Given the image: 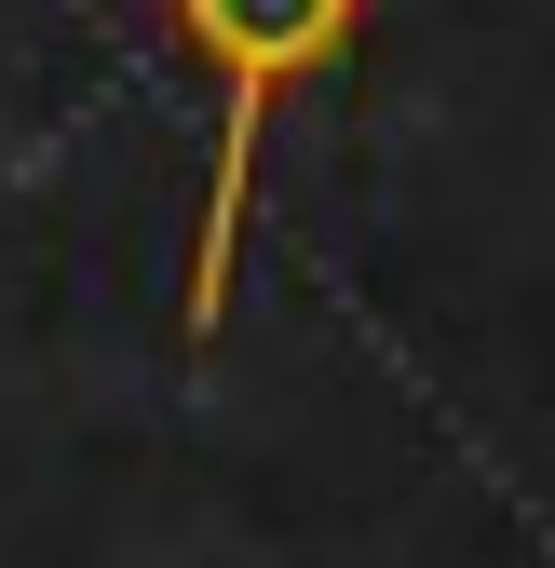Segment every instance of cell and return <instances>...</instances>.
I'll list each match as a JSON object with an SVG mask.
<instances>
[{"label": "cell", "instance_id": "6da1fadb", "mask_svg": "<svg viewBox=\"0 0 555 568\" xmlns=\"http://www.w3.org/2000/svg\"><path fill=\"white\" fill-rule=\"evenodd\" d=\"M380 0H163V41L218 82V163H203V231H190V284H176V338L218 352L231 325V271H244V203H258V135L299 82H325L366 41Z\"/></svg>", "mask_w": 555, "mask_h": 568}]
</instances>
